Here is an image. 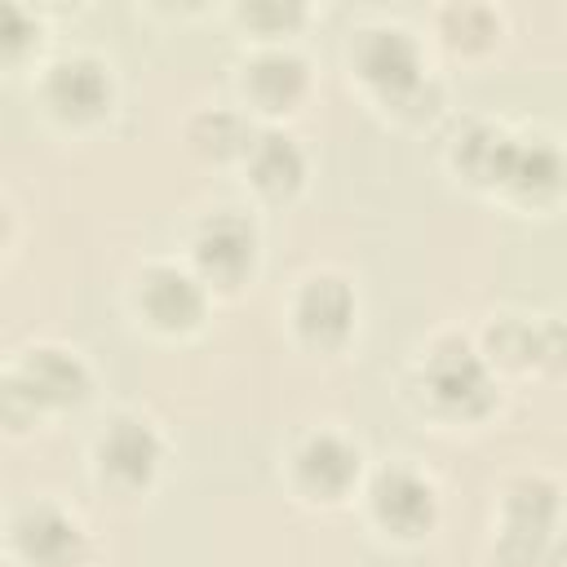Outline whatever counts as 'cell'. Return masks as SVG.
<instances>
[{
  "label": "cell",
  "mask_w": 567,
  "mask_h": 567,
  "mask_svg": "<svg viewBox=\"0 0 567 567\" xmlns=\"http://www.w3.org/2000/svg\"><path fill=\"white\" fill-rule=\"evenodd\" d=\"M425 394L447 416H483L492 408V377L487 363L465 341H439L421 368Z\"/></svg>",
  "instance_id": "6da1fadb"
},
{
  "label": "cell",
  "mask_w": 567,
  "mask_h": 567,
  "mask_svg": "<svg viewBox=\"0 0 567 567\" xmlns=\"http://www.w3.org/2000/svg\"><path fill=\"white\" fill-rule=\"evenodd\" d=\"M501 514H505L501 554H505L514 567H523V563H532V558L549 545V536H554V523H558V487H554L549 478L527 474V478L509 483Z\"/></svg>",
  "instance_id": "7a4b0ae2"
},
{
  "label": "cell",
  "mask_w": 567,
  "mask_h": 567,
  "mask_svg": "<svg viewBox=\"0 0 567 567\" xmlns=\"http://www.w3.org/2000/svg\"><path fill=\"white\" fill-rule=\"evenodd\" d=\"M9 381L40 408H75L89 399V368L80 354L62 350V346H31L18 368L9 372Z\"/></svg>",
  "instance_id": "3957f363"
},
{
  "label": "cell",
  "mask_w": 567,
  "mask_h": 567,
  "mask_svg": "<svg viewBox=\"0 0 567 567\" xmlns=\"http://www.w3.org/2000/svg\"><path fill=\"white\" fill-rule=\"evenodd\" d=\"M195 266L208 284H221V288H235L244 284V275L252 270L257 261V230L248 217L221 208L213 213L199 230H195Z\"/></svg>",
  "instance_id": "277c9868"
},
{
  "label": "cell",
  "mask_w": 567,
  "mask_h": 567,
  "mask_svg": "<svg viewBox=\"0 0 567 567\" xmlns=\"http://www.w3.org/2000/svg\"><path fill=\"white\" fill-rule=\"evenodd\" d=\"M137 310L159 332H190L204 319V284L182 266H146L137 279Z\"/></svg>",
  "instance_id": "5b68a950"
},
{
  "label": "cell",
  "mask_w": 567,
  "mask_h": 567,
  "mask_svg": "<svg viewBox=\"0 0 567 567\" xmlns=\"http://www.w3.org/2000/svg\"><path fill=\"white\" fill-rule=\"evenodd\" d=\"M159 461H164L159 434L146 421H137V416L111 421L106 434L97 439V470L115 487H146L155 478Z\"/></svg>",
  "instance_id": "8992f818"
},
{
  "label": "cell",
  "mask_w": 567,
  "mask_h": 567,
  "mask_svg": "<svg viewBox=\"0 0 567 567\" xmlns=\"http://www.w3.org/2000/svg\"><path fill=\"white\" fill-rule=\"evenodd\" d=\"M368 496H372L377 523H381L385 532H394V536H421V532H430L434 509H439L434 487H430L416 470H408V465L381 470V474L372 478V492H368Z\"/></svg>",
  "instance_id": "52a82bcc"
},
{
  "label": "cell",
  "mask_w": 567,
  "mask_h": 567,
  "mask_svg": "<svg viewBox=\"0 0 567 567\" xmlns=\"http://www.w3.org/2000/svg\"><path fill=\"white\" fill-rule=\"evenodd\" d=\"M13 545L31 567H75L84 558V532L58 505H27L13 518Z\"/></svg>",
  "instance_id": "ba28073f"
},
{
  "label": "cell",
  "mask_w": 567,
  "mask_h": 567,
  "mask_svg": "<svg viewBox=\"0 0 567 567\" xmlns=\"http://www.w3.org/2000/svg\"><path fill=\"white\" fill-rule=\"evenodd\" d=\"M359 71H363V80L377 84L390 102H408L412 93H421L416 44H412V35L399 31V27L363 31V40H359Z\"/></svg>",
  "instance_id": "9c48e42d"
},
{
  "label": "cell",
  "mask_w": 567,
  "mask_h": 567,
  "mask_svg": "<svg viewBox=\"0 0 567 567\" xmlns=\"http://www.w3.org/2000/svg\"><path fill=\"white\" fill-rule=\"evenodd\" d=\"M292 319H297V328H301L306 341L337 346V341H346V332L354 323V292L337 275H315V279L301 284Z\"/></svg>",
  "instance_id": "30bf717a"
},
{
  "label": "cell",
  "mask_w": 567,
  "mask_h": 567,
  "mask_svg": "<svg viewBox=\"0 0 567 567\" xmlns=\"http://www.w3.org/2000/svg\"><path fill=\"white\" fill-rule=\"evenodd\" d=\"M292 465H297V483H301L310 496H319V501L346 496L350 483L359 478V452H354L341 434H328V430H323V434H310V439L297 447Z\"/></svg>",
  "instance_id": "8fae6325"
},
{
  "label": "cell",
  "mask_w": 567,
  "mask_h": 567,
  "mask_svg": "<svg viewBox=\"0 0 567 567\" xmlns=\"http://www.w3.org/2000/svg\"><path fill=\"white\" fill-rule=\"evenodd\" d=\"M44 97L62 120H93L111 102V75L93 58H66L49 71Z\"/></svg>",
  "instance_id": "7c38bea8"
},
{
  "label": "cell",
  "mask_w": 567,
  "mask_h": 567,
  "mask_svg": "<svg viewBox=\"0 0 567 567\" xmlns=\"http://www.w3.org/2000/svg\"><path fill=\"white\" fill-rule=\"evenodd\" d=\"M563 177H567V159L558 155L554 142H545V137H514L501 186H509L518 199H554L563 190Z\"/></svg>",
  "instance_id": "4fadbf2b"
},
{
  "label": "cell",
  "mask_w": 567,
  "mask_h": 567,
  "mask_svg": "<svg viewBox=\"0 0 567 567\" xmlns=\"http://www.w3.org/2000/svg\"><path fill=\"white\" fill-rule=\"evenodd\" d=\"M248 177H252V186H257L261 195L284 199V195H292V190L301 186V177H306V155L297 151L292 137H284V133H261V137L252 142V151H248Z\"/></svg>",
  "instance_id": "5bb4252c"
},
{
  "label": "cell",
  "mask_w": 567,
  "mask_h": 567,
  "mask_svg": "<svg viewBox=\"0 0 567 567\" xmlns=\"http://www.w3.org/2000/svg\"><path fill=\"white\" fill-rule=\"evenodd\" d=\"M244 89L261 111H288L306 93V62L284 49L261 53L244 75Z\"/></svg>",
  "instance_id": "9a60e30c"
},
{
  "label": "cell",
  "mask_w": 567,
  "mask_h": 567,
  "mask_svg": "<svg viewBox=\"0 0 567 567\" xmlns=\"http://www.w3.org/2000/svg\"><path fill=\"white\" fill-rule=\"evenodd\" d=\"M190 142H195V151H204L213 159H230V155L252 151V137H248V128L235 111H204L190 124Z\"/></svg>",
  "instance_id": "2e32d148"
},
{
  "label": "cell",
  "mask_w": 567,
  "mask_h": 567,
  "mask_svg": "<svg viewBox=\"0 0 567 567\" xmlns=\"http://www.w3.org/2000/svg\"><path fill=\"white\" fill-rule=\"evenodd\" d=\"M487 341H492V359H501V363H514V368L536 363V328H527V323H518V319L492 323Z\"/></svg>",
  "instance_id": "e0dca14e"
},
{
  "label": "cell",
  "mask_w": 567,
  "mask_h": 567,
  "mask_svg": "<svg viewBox=\"0 0 567 567\" xmlns=\"http://www.w3.org/2000/svg\"><path fill=\"white\" fill-rule=\"evenodd\" d=\"M536 363L563 372L567 368V323H545L536 328Z\"/></svg>",
  "instance_id": "ac0fdd59"
},
{
  "label": "cell",
  "mask_w": 567,
  "mask_h": 567,
  "mask_svg": "<svg viewBox=\"0 0 567 567\" xmlns=\"http://www.w3.org/2000/svg\"><path fill=\"white\" fill-rule=\"evenodd\" d=\"M27 40H31V35H27V27H22V9L9 4V9H4V53L18 58V49H22Z\"/></svg>",
  "instance_id": "d6986e66"
},
{
  "label": "cell",
  "mask_w": 567,
  "mask_h": 567,
  "mask_svg": "<svg viewBox=\"0 0 567 567\" xmlns=\"http://www.w3.org/2000/svg\"><path fill=\"white\" fill-rule=\"evenodd\" d=\"M244 18L248 22H257V18H266V22H297V9H244Z\"/></svg>",
  "instance_id": "ffe728a7"
},
{
  "label": "cell",
  "mask_w": 567,
  "mask_h": 567,
  "mask_svg": "<svg viewBox=\"0 0 567 567\" xmlns=\"http://www.w3.org/2000/svg\"><path fill=\"white\" fill-rule=\"evenodd\" d=\"M558 563H567V532H563V540H558Z\"/></svg>",
  "instance_id": "44dd1931"
}]
</instances>
